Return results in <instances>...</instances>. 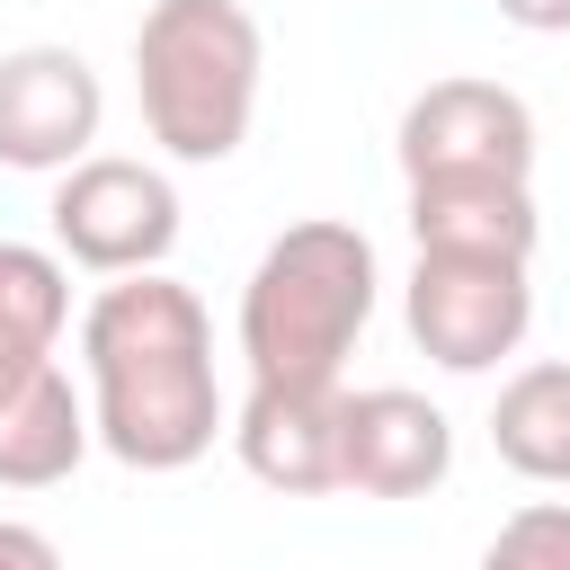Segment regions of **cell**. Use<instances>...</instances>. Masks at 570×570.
<instances>
[{"label": "cell", "mask_w": 570, "mask_h": 570, "mask_svg": "<svg viewBox=\"0 0 570 570\" xmlns=\"http://www.w3.org/2000/svg\"><path fill=\"white\" fill-rule=\"evenodd\" d=\"M98 116H107V89H98V71L71 45L0 53V169L62 178L71 160H89Z\"/></svg>", "instance_id": "7"}, {"label": "cell", "mask_w": 570, "mask_h": 570, "mask_svg": "<svg viewBox=\"0 0 570 570\" xmlns=\"http://www.w3.org/2000/svg\"><path fill=\"white\" fill-rule=\"evenodd\" d=\"M232 454L276 499H330L338 490V383H249L232 410Z\"/></svg>", "instance_id": "9"}, {"label": "cell", "mask_w": 570, "mask_h": 570, "mask_svg": "<svg viewBox=\"0 0 570 570\" xmlns=\"http://www.w3.org/2000/svg\"><path fill=\"white\" fill-rule=\"evenodd\" d=\"M445 472H454V419L428 392H410V383L338 392V490L428 499Z\"/></svg>", "instance_id": "8"}, {"label": "cell", "mask_w": 570, "mask_h": 570, "mask_svg": "<svg viewBox=\"0 0 570 570\" xmlns=\"http://www.w3.org/2000/svg\"><path fill=\"white\" fill-rule=\"evenodd\" d=\"M0 570H62V552H53V534H36V525L0 517Z\"/></svg>", "instance_id": "15"}, {"label": "cell", "mask_w": 570, "mask_h": 570, "mask_svg": "<svg viewBox=\"0 0 570 570\" xmlns=\"http://www.w3.org/2000/svg\"><path fill=\"white\" fill-rule=\"evenodd\" d=\"M53 249L89 276H142L178 249V187L151 160L89 151L53 178Z\"/></svg>", "instance_id": "5"}, {"label": "cell", "mask_w": 570, "mask_h": 570, "mask_svg": "<svg viewBox=\"0 0 570 570\" xmlns=\"http://www.w3.org/2000/svg\"><path fill=\"white\" fill-rule=\"evenodd\" d=\"M62 321H71V267H62V249L0 240V401L36 365H53Z\"/></svg>", "instance_id": "13"}, {"label": "cell", "mask_w": 570, "mask_h": 570, "mask_svg": "<svg viewBox=\"0 0 570 570\" xmlns=\"http://www.w3.org/2000/svg\"><path fill=\"white\" fill-rule=\"evenodd\" d=\"M481 570H570V499L517 508V517L481 543Z\"/></svg>", "instance_id": "14"}, {"label": "cell", "mask_w": 570, "mask_h": 570, "mask_svg": "<svg viewBox=\"0 0 570 570\" xmlns=\"http://www.w3.org/2000/svg\"><path fill=\"white\" fill-rule=\"evenodd\" d=\"M401 178H525L534 187V107L508 80H436L401 107Z\"/></svg>", "instance_id": "6"}, {"label": "cell", "mask_w": 570, "mask_h": 570, "mask_svg": "<svg viewBox=\"0 0 570 570\" xmlns=\"http://www.w3.org/2000/svg\"><path fill=\"white\" fill-rule=\"evenodd\" d=\"M80 374H89V436L125 472H187L232 428L214 383V321L160 267L98 285V303L80 312Z\"/></svg>", "instance_id": "1"}, {"label": "cell", "mask_w": 570, "mask_h": 570, "mask_svg": "<svg viewBox=\"0 0 570 570\" xmlns=\"http://www.w3.org/2000/svg\"><path fill=\"white\" fill-rule=\"evenodd\" d=\"M258 71H267V36L240 0H151L134 27L142 134L187 169H214L249 142Z\"/></svg>", "instance_id": "3"}, {"label": "cell", "mask_w": 570, "mask_h": 570, "mask_svg": "<svg viewBox=\"0 0 570 570\" xmlns=\"http://www.w3.org/2000/svg\"><path fill=\"white\" fill-rule=\"evenodd\" d=\"M490 454L534 481V490H570V356L517 365L490 401Z\"/></svg>", "instance_id": "12"}, {"label": "cell", "mask_w": 570, "mask_h": 570, "mask_svg": "<svg viewBox=\"0 0 570 570\" xmlns=\"http://www.w3.org/2000/svg\"><path fill=\"white\" fill-rule=\"evenodd\" d=\"M534 187L525 178H419L410 187V240L419 249H481V258H534Z\"/></svg>", "instance_id": "10"}, {"label": "cell", "mask_w": 570, "mask_h": 570, "mask_svg": "<svg viewBox=\"0 0 570 570\" xmlns=\"http://www.w3.org/2000/svg\"><path fill=\"white\" fill-rule=\"evenodd\" d=\"M89 392H71L62 365H36L9 401H0V490H53L80 472L89 454Z\"/></svg>", "instance_id": "11"}, {"label": "cell", "mask_w": 570, "mask_h": 570, "mask_svg": "<svg viewBox=\"0 0 570 570\" xmlns=\"http://www.w3.org/2000/svg\"><path fill=\"white\" fill-rule=\"evenodd\" d=\"M499 18L525 36H570V0H499Z\"/></svg>", "instance_id": "16"}, {"label": "cell", "mask_w": 570, "mask_h": 570, "mask_svg": "<svg viewBox=\"0 0 570 570\" xmlns=\"http://www.w3.org/2000/svg\"><path fill=\"white\" fill-rule=\"evenodd\" d=\"M374 294H383V267L356 223H330V214L285 223L240 285L249 383H338V365L374 321Z\"/></svg>", "instance_id": "2"}, {"label": "cell", "mask_w": 570, "mask_h": 570, "mask_svg": "<svg viewBox=\"0 0 570 570\" xmlns=\"http://www.w3.org/2000/svg\"><path fill=\"white\" fill-rule=\"evenodd\" d=\"M401 321H410L419 356H436L445 374H490V365L517 356L525 330H534L525 258L419 249V267H410V285H401Z\"/></svg>", "instance_id": "4"}]
</instances>
